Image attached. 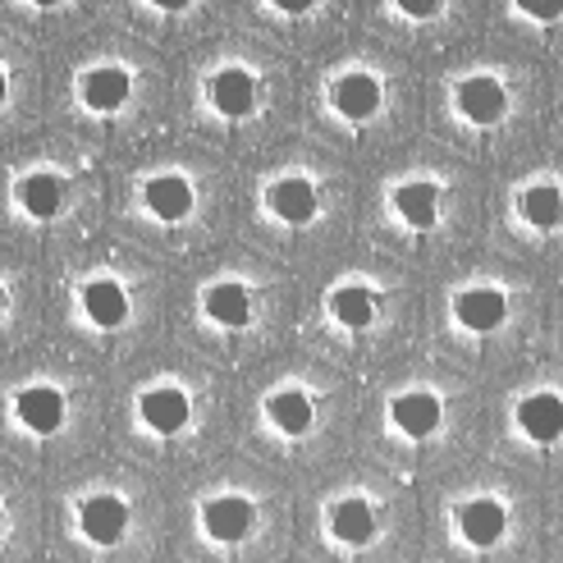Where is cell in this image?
<instances>
[{
    "label": "cell",
    "instance_id": "cell-1",
    "mask_svg": "<svg viewBox=\"0 0 563 563\" xmlns=\"http://www.w3.org/2000/svg\"><path fill=\"white\" fill-rule=\"evenodd\" d=\"M78 527H82V537H88L92 545H115L124 537V527H129V504L120 495H92V499H82Z\"/></svg>",
    "mask_w": 563,
    "mask_h": 563
},
{
    "label": "cell",
    "instance_id": "cell-2",
    "mask_svg": "<svg viewBox=\"0 0 563 563\" xmlns=\"http://www.w3.org/2000/svg\"><path fill=\"white\" fill-rule=\"evenodd\" d=\"M137 417H143L156 435H179L188 427V417H192V404H188L184 389L156 385V389H147L143 399H137Z\"/></svg>",
    "mask_w": 563,
    "mask_h": 563
},
{
    "label": "cell",
    "instance_id": "cell-3",
    "mask_svg": "<svg viewBox=\"0 0 563 563\" xmlns=\"http://www.w3.org/2000/svg\"><path fill=\"white\" fill-rule=\"evenodd\" d=\"M14 417L33 435H55L65 427V394L51 389V385H27L14 399Z\"/></svg>",
    "mask_w": 563,
    "mask_h": 563
},
{
    "label": "cell",
    "instance_id": "cell-4",
    "mask_svg": "<svg viewBox=\"0 0 563 563\" xmlns=\"http://www.w3.org/2000/svg\"><path fill=\"white\" fill-rule=\"evenodd\" d=\"M389 417L394 427H399L408 440H427L435 435V427L444 421V404L427 389H412V394H399V399L389 404Z\"/></svg>",
    "mask_w": 563,
    "mask_h": 563
},
{
    "label": "cell",
    "instance_id": "cell-5",
    "mask_svg": "<svg viewBox=\"0 0 563 563\" xmlns=\"http://www.w3.org/2000/svg\"><path fill=\"white\" fill-rule=\"evenodd\" d=\"M454 317L472 334H490V330L504 325V317H509V298H504L499 289H467L454 302Z\"/></svg>",
    "mask_w": 563,
    "mask_h": 563
},
{
    "label": "cell",
    "instance_id": "cell-6",
    "mask_svg": "<svg viewBox=\"0 0 563 563\" xmlns=\"http://www.w3.org/2000/svg\"><path fill=\"white\" fill-rule=\"evenodd\" d=\"M504 106H509V92H504V82L490 74H476L459 88V110L472 124H495L504 115Z\"/></svg>",
    "mask_w": 563,
    "mask_h": 563
},
{
    "label": "cell",
    "instance_id": "cell-7",
    "mask_svg": "<svg viewBox=\"0 0 563 563\" xmlns=\"http://www.w3.org/2000/svg\"><path fill=\"white\" fill-rule=\"evenodd\" d=\"M211 106L224 120L252 115V106H257V78H252L247 69H220L211 78Z\"/></svg>",
    "mask_w": 563,
    "mask_h": 563
},
{
    "label": "cell",
    "instance_id": "cell-8",
    "mask_svg": "<svg viewBox=\"0 0 563 563\" xmlns=\"http://www.w3.org/2000/svg\"><path fill=\"white\" fill-rule=\"evenodd\" d=\"M129 92H133V82H129V74L124 69H92V74H82V82H78V97H82V106L88 110H97V115H115V110L129 101Z\"/></svg>",
    "mask_w": 563,
    "mask_h": 563
},
{
    "label": "cell",
    "instance_id": "cell-9",
    "mask_svg": "<svg viewBox=\"0 0 563 563\" xmlns=\"http://www.w3.org/2000/svg\"><path fill=\"white\" fill-rule=\"evenodd\" d=\"M252 518L257 514H252V504L243 495H220L202 509V527L211 531L216 541H243L252 531Z\"/></svg>",
    "mask_w": 563,
    "mask_h": 563
},
{
    "label": "cell",
    "instance_id": "cell-10",
    "mask_svg": "<svg viewBox=\"0 0 563 563\" xmlns=\"http://www.w3.org/2000/svg\"><path fill=\"white\" fill-rule=\"evenodd\" d=\"M504 527H509V518H504V504H495V499H472V504H463V514H459L463 541L476 545V550H490L504 537Z\"/></svg>",
    "mask_w": 563,
    "mask_h": 563
},
{
    "label": "cell",
    "instance_id": "cell-11",
    "mask_svg": "<svg viewBox=\"0 0 563 563\" xmlns=\"http://www.w3.org/2000/svg\"><path fill=\"white\" fill-rule=\"evenodd\" d=\"M82 312H88V321L101 330H120L129 321V294L115 285V279H92V285L82 289Z\"/></svg>",
    "mask_w": 563,
    "mask_h": 563
},
{
    "label": "cell",
    "instance_id": "cell-12",
    "mask_svg": "<svg viewBox=\"0 0 563 563\" xmlns=\"http://www.w3.org/2000/svg\"><path fill=\"white\" fill-rule=\"evenodd\" d=\"M518 427L537 440V444H554L563 435V404L559 394H531L518 404Z\"/></svg>",
    "mask_w": 563,
    "mask_h": 563
},
{
    "label": "cell",
    "instance_id": "cell-13",
    "mask_svg": "<svg viewBox=\"0 0 563 563\" xmlns=\"http://www.w3.org/2000/svg\"><path fill=\"white\" fill-rule=\"evenodd\" d=\"M334 110L344 120H372L380 110V82L372 74H344L334 82Z\"/></svg>",
    "mask_w": 563,
    "mask_h": 563
},
{
    "label": "cell",
    "instance_id": "cell-14",
    "mask_svg": "<svg viewBox=\"0 0 563 563\" xmlns=\"http://www.w3.org/2000/svg\"><path fill=\"white\" fill-rule=\"evenodd\" d=\"M266 202L285 224H307L317 216V188L307 179H279V184H271Z\"/></svg>",
    "mask_w": 563,
    "mask_h": 563
},
{
    "label": "cell",
    "instance_id": "cell-15",
    "mask_svg": "<svg viewBox=\"0 0 563 563\" xmlns=\"http://www.w3.org/2000/svg\"><path fill=\"white\" fill-rule=\"evenodd\" d=\"M147 207H152V216L165 220V224L184 220V216L192 211V184H188L184 175H156V179L147 184Z\"/></svg>",
    "mask_w": 563,
    "mask_h": 563
},
{
    "label": "cell",
    "instance_id": "cell-16",
    "mask_svg": "<svg viewBox=\"0 0 563 563\" xmlns=\"http://www.w3.org/2000/svg\"><path fill=\"white\" fill-rule=\"evenodd\" d=\"M266 417L275 421V431H285L289 440H298V435H307L312 431V399H307L302 389H279V394H271L266 399Z\"/></svg>",
    "mask_w": 563,
    "mask_h": 563
},
{
    "label": "cell",
    "instance_id": "cell-17",
    "mask_svg": "<svg viewBox=\"0 0 563 563\" xmlns=\"http://www.w3.org/2000/svg\"><path fill=\"white\" fill-rule=\"evenodd\" d=\"M202 307H207V317L224 330H243L252 321V298H247L243 285H211Z\"/></svg>",
    "mask_w": 563,
    "mask_h": 563
},
{
    "label": "cell",
    "instance_id": "cell-18",
    "mask_svg": "<svg viewBox=\"0 0 563 563\" xmlns=\"http://www.w3.org/2000/svg\"><path fill=\"white\" fill-rule=\"evenodd\" d=\"M330 527L344 545H367L376 537V514H372L367 499H344V504H334Z\"/></svg>",
    "mask_w": 563,
    "mask_h": 563
},
{
    "label": "cell",
    "instance_id": "cell-19",
    "mask_svg": "<svg viewBox=\"0 0 563 563\" xmlns=\"http://www.w3.org/2000/svg\"><path fill=\"white\" fill-rule=\"evenodd\" d=\"M394 207H399V216L412 224V230H431L435 216H440V188L435 184H404L394 192Z\"/></svg>",
    "mask_w": 563,
    "mask_h": 563
},
{
    "label": "cell",
    "instance_id": "cell-20",
    "mask_svg": "<svg viewBox=\"0 0 563 563\" xmlns=\"http://www.w3.org/2000/svg\"><path fill=\"white\" fill-rule=\"evenodd\" d=\"M19 202H23V211L33 220H51L55 211L65 207V184L55 175H27L19 184Z\"/></svg>",
    "mask_w": 563,
    "mask_h": 563
},
{
    "label": "cell",
    "instance_id": "cell-21",
    "mask_svg": "<svg viewBox=\"0 0 563 563\" xmlns=\"http://www.w3.org/2000/svg\"><path fill=\"white\" fill-rule=\"evenodd\" d=\"M330 312H334V321L349 325V330H367L376 321V294L362 289V285H344V289L330 294Z\"/></svg>",
    "mask_w": 563,
    "mask_h": 563
},
{
    "label": "cell",
    "instance_id": "cell-22",
    "mask_svg": "<svg viewBox=\"0 0 563 563\" xmlns=\"http://www.w3.org/2000/svg\"><path fill=\"white\" fill-rule=\"evenodd\" d=\"M522 216H527V224H537V230H554V224L563 220V197H559V188H550V184L527 188V192H522Z\"/></svg>",
    "mask_w": 563,
    "mask_h": 563
},
{
    "label": "cell",
    "instance_id": "cell-23",
    "mask_svg": "<svg viewBox=\"0 0 563 563\" xmlns=\"http://www.w3.org/2000/svg\"><path fill=\"white\" fill-rule=\"evenodd\" d=\"M518 10H522L527 19H537V23H550V19H559L563 0H518Z\"/></svg>",
    "mask_w": 563,
    "mask_h": 563
},
{
    "label": "cell",
    "instance_id": "cell-24",
    "mask_svg": "<svg viewBox=\"0 0 563 563\" xmlns=\"http://www.w3.org/2000/svg\"><path fill=\"white\" fill-rule=\"evenodd\" d=\"M394 5H399L408 19H427V14L440 10V0H394Z\"/></svg>",
    "mask_w": 563,
    "mask_h": 563
},
{
    "label": "cell",
    "instance_id": "cell-25",
    "mask_svg": "<svg viewBox=\"0 0 563 563\" xmlns=\"http://www.w3.org/2000/svg\"><path fill=\"white\" fill-rule=\"evenodd\" d=\"M312 5H317V0H275V10H285V14H302Z\"/></svg>",
    "mask_w": 563,
    "mask_h": 563
},
{
    "label": "cell",
    "instance_id": "cell-26",
    "mask_svg": "<svg viewBox=\"0 0 563 563\" xmlns=\"http://www.w3.org/2000/svg\"><path fill=\"white\" fill-rule=\"evenodd\" d=\"M152 5H156V10H188L192 0H152Z\"/></svg>",
    "mask_w": 563,
    "mask_h": 563
},
{
    "label": "cell",
    "instance_id": "cell-27",
    "mask_svg": "<svg viewBox=\"0 0 563 563\" xmlns=\"http://www.w3.org/2000/svg\"><path fill=\"white\" fill-rule=\"evenodd\" d=\"M10 97V78H5V69H0V101Z\"/></svg>",
    "mask_w": 563,
    "mask_h": 563
},
{
    "label": "cell",
    "instance_id": "cell-28",
    "mask_svg": "<svg viewBox=\"0 0 563 563\" xmlns=\"http://www.w3.org/2000/svg\"><path fill=\"white\" fill-rule=\"evenodd\" d=\"M33 5H42V10H51V5H60V0H33Z\"/></svg>",
    "mask_w": 563,
    "mask_h": 563
},
{
    "label": "cell",
    "instance_id": "cell-29",
    "mask_svg": "<svg viewBox=\"0 0 563 563\" xmlns=\"http://www.w3.org/2000/svg\"><path fill=\"white\" fill-rule=\"evenodd\" d=\"M0 312H5V298H0Z\"/></svg>",
    "mask_w": 563,
    "mask_h": 563
}]
</instances>
